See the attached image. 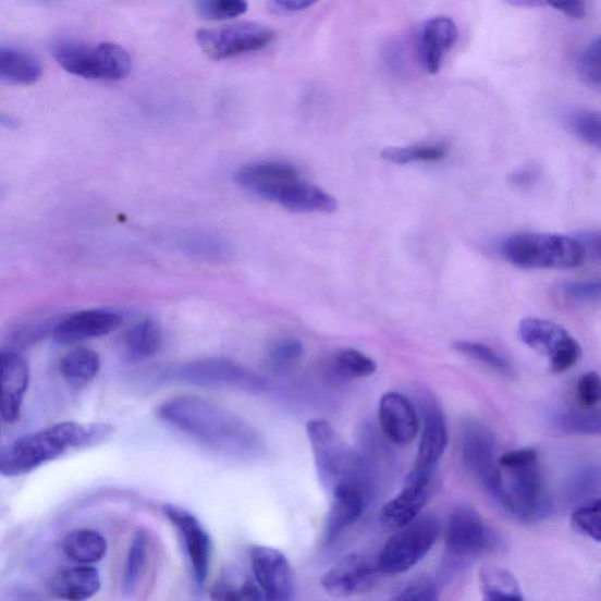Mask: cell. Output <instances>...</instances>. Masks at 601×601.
<instances>
[{
	"label": "cell",
	"mask_w": 601,
	"mask_h": 601,
	"mask_svg": "<svg viewBox=\"0 0 601 601\" xmlns=\"http://www.w3.org/2000/svg\"><path fill=\"white\" fill-rule=\"evenodd\" d=\"M501 469L502 489L498 504L523 522H536L549 515L551 503L539 463Z\"/></svg>",
	"instance_id": "obj_6"
},
{
	"label": "cell",
	"mask_w": 601,
	"mask_h": 601,
	"mask_svg": "<svg viewBox=\"0 0 601 601\" xmlns=\"http://www.w3.org/2000/svg\"><path fill=\"white\" fill-rule=\"evenodd\" d=\"M538 451L533 447H519L506 451L500 458L499 465L502 469L523 467L538 462Z\"/></svg>",
	"instance_id": "obj_45"
},
{
	"label": "cell",
	"mask_w": 601,
	"mask_h": 601,
	"mask_svg": "<svg viewBox=\"0 0 601 601\" xmlns=\"http://www.w3.org/2000/svg\"><path fill=\"white\" fill-rule=\"evenodd\" d=\"M100 356L97 352L79 347L71 351L60 363V372L68 383L75 388L91 382L100 371Z\"/></svg>",
	"instance_id": "obj_29"
},
{
	"label": "cell",
	"mask_w": 601,
	"mask_h": 601,
	"mask_svg": "<svg viewBox=\"0 0 601 601\" xmlns=\"http://www.w3.org/2000/svg\"><path fill=\"white\" fill-rule=\"evenodd\" d=\"M113 433L114 428L108 424L62 422L23 436L0 453V474L17 477L33 473L64 455L69 449L100 444Z\"/></svg>",
	"instance_id": "obj_2"
},
{
	"label": "cell",
	"mask_w": 601,
	"mask_h": 601,
	"mask_svg": "<svg viewBox=\"0 0 601 601\" xmlns=\"http://www.w3.org/2000/svg\"><path fill=\"white\" fill-rule=\"evenodd\" d=\"M600 378L597 371L581 376L577 383V400L581 409L593 410L600 403Z\"/></svg>",
	"instance_id": "obj_43"
},
{
	"label": "cell",
	"mask_w": 601,
	"mask_h": 601,
	"mask_svg": "<svg viewBox=\"0 0 601 601\" xmlns=\"http://www.w3.org/2000/svg\"><path fill=\"white\" fill-rule=\"evenodd\" d=\"M305 348L295 338H282L269 345L267 360L270 369L280 375H290L303 363Z\"/></svg>",
	"instance_id": "obj_32"
},
{
	"label": "cell",
	"mask_w": 601,
	"mask_h": 601,
	"mask_svg": "<svg viewBox=\"0 0 601 601\" xmlns=\"http://www.w3.org/2000/svg\"><path fill=\"white\" fill-rule=\"evenodd\" d=\"M563 295L579 304H598L601 298L599 281H567L562 285Z\"/></svg>",
	"instance_id": "obj_42"
},
{
	"label": "cell",
	"mask_w": 601,
	"mask_h": 601,
	"mask_svg": "<svg viewBox=\"0 0 601 601\" xmlns=\"http://www.w3.org/2000/svg\"><path fill=\"white\" fill-rule=\"evenodd\" d=\"M445 156L446 149L441 145L388 147L381 154L383 160L396 164L436 162L442 160Z\"/></svg>",
	"instance_id": "obj_34"
},
{
	"label": "cell",
	"mask_w": 601,
	"mask_h": 601,
	"mask_svg": "<svg viewBox=\"0 0 601 601\" xmlns=\"http://www.w3.org/2000/svg\"><path fill=\"white\" fill-rule=\"evenodd\" d=\"M174 378L183 383L210 388H229L262 392L267 382L257 373L225 358L193 360L175 371Z\"/></svg>",
	"instance_id": "obj_14"
},
{
	"label": "cell",
	"mask_w": 601,
	"mask_h": 601,
	"mask_svg": "<svg viewBox=\"0 0 601 601\" xmlns=\"http://www.w3.org/2000/svg\"><path fill=\"white\" fill-rule=\"evenodd\" d=\"M416 395L424 429L414 468L436 470L449 443L446 418L439 400L429 390H419Z\"/></svg>",
	"instance_id": "obj_15"
},
{
	"label": "cell",
	"mask_w": 601,
	"mask_h": 601,
	"mask_svg": "<svg viewBox=\"0 0 601 601\" xmlns=\"http://www.w3.org/2000/svg\"><path fill=\"white\" fill-rule=\"evenodd\" d=\"M440 598L439 585L430 578H420L394 596L397 601H432Z\"/></svg>",
	"instance_id": "obj_44"
},
{
	"label": "cell",
	"mask_w": 601,
	"mask_h": 601,
	"mask_svg": "<svg viewBox=\"0 0 601 601\" xmlns=\"http://www.w3.org/2000/svg\"><path fill=\"white\" fill-rule=\"evenodd\" d=\"M101 586L99 571L78 566L58 573L51 580V590L60 599L82 601L96 596Z\"/></svg>",
	"instance_id": "obj_24"
},
{
	"label": "cell",
	"mask_w": 601,
	"mask_h": 601,
	"mask_svg": "<svg viewBox=\"0 0 601 601\" xmlns=\"http://www.w3.org/2000/svg\"><path fill=\"white\" fill-rule=\"evenodd\" d=\"M122 315L111 310L91 309L71 315L56 324L52 336L56 343L69 345L107 336L123 324Z\"/></svg>",
	"instance_id": "obj_21"
},
{
	"label": "cell",
	"mask_w": 601,
	"mask_h": 601,
	"mask_svg": "<svg viewBox=\"0 0 601 601\" xmlns=\"http://www.w3.org/2000/svg\"><path fill=\"white\" fill-rule=\"evenodd\" d=\"M461 455L464 467L479 480L492 500H498L502 489V476L498 439L492 429L478 419L464 420L461 430Z\"/></svg>",
	"instance_id": "obj_8"
},
{
	"label": "cell",
	"mask_w": 601,
	"mask_h": 601,
	"mask_svg": "<svg viewBox=\"0 0 601 601\" xmlns=\"http://www.w3.org/2000/svg\"><path fill=\"white\" fill-rule=\"evenodd\" d=\"M444 536L449 562L461 566L495 544L493 531L477 511L468 505L453 510L447 518Z\"/></svg>",
	"instance_id": "obj_12"
},
{
	"label": "cell",
	"mask_w": 601,
	"mask_h": 601,
	"mask_svg": "<svg viewBox=\"0 0 601 601\" xmlns=\"http://www.w3.org/2000/svg\"><path fill=\"white\" fill-rule=\"evenodd\" d=\"M501 253L507 262L520 268L573 269L586 259L577 237L550 233L511 235Z\"/></svg>",
	"instance_id": "obj_4"
},
{
	"label": "cell",
	"mask_w": 601,
	"mask_h": 601,
	"mask_svg": "<svg viewBox=\"0 0 601 601\" xmlns=\"http://www.w3.org/2000/svg\"><path fill=\"white\" fill-rule=\"evenodd\" d=\"M454 349L476 360V363L482 364L495 372L506 376V378H511V376L515 375L513 365H511L504 356L485 343L457 341L454 342Z\"/></svg>",
	"instance_id": "obj_33"
},
{
	"label": "cell",
	"mask_w": 601,
	"mask_h": 601,
	"mask_svg": "<svg viewBox=\"0 0 601 601\" xmlns=\"http://www.w3.org/2000/svg\"><path fill=\"white\" fill-rule=\"evenodd\" d=\"M479 585L487 601L524 600L517 579L505 568L491 565L480 568Z\"/></svg>",
	"instance_id": "obj_27"
},
{
	"label": "cell",
	"mask_w": 601,
	"mask_h": 601,
	"mask_svg": "<svg viewBox=\"0 0 601 601\" xmlns=\"http://www.w3.org/2000/svg\"><path fill=\"white\" fill-rule=\"evenodd\" d=\"M380 577L378 564L364 554H348L328 569L321 579L323 590L336 598L370 591Z\"/></svg>",
	"instance_id": "obj_18"
},
{
	"label": "cell",
	"mask_w": 601,
	"mask_h": 601,
	"mask_svg": "<svg viewBox=\"0 0 601 601\" xmlns=\"http://www.w3.org/2000/svg\"><path fill=\"white\" fill-rule=\"evenodd\" d=\"M520 340L549 358L552 373H562L578 364L580 344L562 326L542 319H524L518 327Z\"/></svg>",
	"instance_id": "obj_13"
},
{
	"label": "cell",
	"mask_w": 601,
	"mask_h": 601,
	"mask_svg": "<svg viewBox=\"0 0 601 601\" xmlns=\"http://www.w3.org/2000/svg\"><path fill=\"white\" fill-rule=\"evenodd\" d=\"M334 365L340 375L349 379H365L378 370L375 360L356 349H343L334 359Z\"/></svg>",
	"instance_id": "obj_35"
},
{
	"label": "cell",
	"mask_w": 601,
	"mask_h": 601,
	"mask_svg": "<svg viewBox=\"0 0 601 601\" xmlns=\"http://www.w3.org/2000/svg\"><path fill=\"white\" fill-rule=\"evenodd\" d=\"M458 39V27L449 17H434L420 28L417 41L419 62L430 74H438L445 56Z\"/></svg>",
	"instance_id": "obj_23"
},
{
	"label": "cell",
	"mask_w": 601,
	"mask_h": 601,
	"mask_svg": "<svg viewBox=\"0 0 601 601\" xmlns=\"http://www.w3.org/2000/svg\"><path fill=\"white\" fill-rule=\"evenodd\" d=\"M273 2L284 11H303L318 3L319 0H273Z\"/></svg>",
	"instance_id": "obj_49"
},
{
	"label": "cell",
	"mask_w": 601,
	"mask_h": 601,
	"mask_svg": "<svg viewBox=\"0 0 601 601\" xmlns=\"http://www.w3.org/2000/svg\"><path fill=\"white\" fill-rule=\"evenodd\" d=\"M307 434L321 483L330 491L363 458L343 442L335 428L326 419L309 420Z\"/></svg>",
	"instance_id": "obj_11"
},
{
	"label": "cell",
	"mask_w": 601,
	"mask_h": 601,
	"mask_svg": "<svg viewBox=\"0 0 601 601\" xmlns=\"http://www.w3.org/2000/svg\"><path fill=\"white\" fill-rule=\"evenodd\" d=\"M573 525L580 533L601 542V502L599 499L582 504L573 514Z\"/></svg>",
	"instance_id": "obj_40"
},
{
	"label": "cell",
	"mask_w": 601,
	"mask_h": 601,
	"mask_svg": "<svg viewBox=\"0 0 601 601\" xmlns=\"http://www.w3.org/2000/svg\"><path fill=\"white\" fill-rule=\"evenodd\" d=\"M170 242L175 248L194 258L220 261L231 257L232 247L228 240L208 232H179Z\"/></svg>",
	"instance_id": "obj_25"
},
{
	"label": "cell",
	"mask_w": 601,
	"mask_h": 601,
	"mask_svg": "<svg viewBox=\"0 0 601 601\" xmlns=\"http://www.w3.org/2000/svg\"><path fill=\"white\" fill-rule=\"evenodd\" d=\"M235 182L257 197L278 204L294 213L329 214L336 212L339 208L333 195L305 182L290 163H248L235 173Z\"/></svg>",
	"instance_id": "obj_3"
},
{
	"label": "cell",
	"mask_w": 601,
	"mask_h": 601,
	"mask_svg": "<svg viewBox=\"0 0 601 601\" xmlns=\"http://www.w3.org/2000/svg\"><path fill=\"white\" fill-rule=\"evenodd\" d=\"M250 563L255 580L267 600L289 601L293 599L295 579L293 568L285 555L273 548L254 547Z\"/></svg>",
	"instance_id": "obj_17"
},
{
	"label": "cell",
	"mask_w": 601,
	"mask_h": 601,
	"mask_svg": "<svg viewBox=\"0 0 601 601\" xmlns=\"http://www.w3.org/2000/svg\"><path fill=\"white\" fill-rule=\"evenodd\" d=\"M379 420L387 439L395 445H408L417 436L419 419L415 405L397 392H389L381 397Z\"/></svg>",
	"instance_id": "obj_22"
},
{
	"label": "cell",
	"mask_w": 601,
	"mask_h": 601,
	"mask_svg": "<svg viewBox=\"0 0 601 601\" xmlns=\"http://www.w3.org/2000/svg\"><path fill=\"white\" fill-rule=\"evenodd\" d=\"M41 75L42 66L35 56L17 49L0 48V82L33 85Z\"/></svg>",
	"instance_id": "obj_26"
},
{
	"label": "cell",
	"mask_w": 601,
	"mask_h": 601,
	"mask_svg": "<svg viewBox=\"0 0 601 601\" xmlns=\"http://www.w3.org/2000/svg\"><path fill=\"white\" fill-rule=\"evenodd\" d=\"M200 16L209 21L234 20L248 11L247 0H197Z\"/></svg>",
	"instance_id": "obj_39"
},
{
	"label": "cell",
	"mask_w": 601,
	"mask_h": 601,
	"mask_svg": "<svg viewBox=\"0 0 601 601\" xmlns=\"http://www.w3.org/2000/svg\"><path fill=\"white\" fill-rule=\"evenodd\" d=\"M330 491L333 493V505L326 522L327 543L335 542L365 514L371 492V478L365 461Z\"/></svg>",
	"instance_id": "obj_9"
},
{
	"label": "cell",
	"mask_w": 601,
	"mask_h": 601,
	"mask_svg": "<svg viewBox=\"0 0 601 601\" xmlns=\"http://www.w3.org/2000/svg\"><path fill=\"white\" fill-rule=\"evenodd\" d=\"M567 125L584 143L600 148L601 116L599 112L582 110L567 116Z\"/></svg>",
	"instance_id": "obj_38"
},
{
	"label": "cell",
	"mask_w": 601,
	"mask_h": 601,
	"mask_svg": "<svg viewBox=\"0 0 601 601\" xmlns=\"http://www.w3.org/2000/svg\"><path fill=\"white\" fill-rule=\"evenodd\" d=\"M555 422L563 431L574 434H599L601 429L598 409L565 412L557 416Z\"/></svg>",
	"instance_id": "obj_37"
},
{
	"label": "cell",
	"mask_w": 601,
	"mask_h": 601,
	"mask_svg": "<svg viewBox=\"0 0 601 601\" xmlns=\"http://www.w3.org/2000/svg\"><path fill=\"white\" fill-rule=\"evenodd\" d=\"M212 598L218 600H263L258 584L248 578L225 577L216 584Z\"/></svg>",
	"instance_id": "obj_36"
},
{
	"label": "cell",
	"mask_w": 601,
	"mask_h": 601,
	"mask_svg": "<svg viewBox=\"0 0 601 601\" xmlns=\"http://www.w3.org/2000/svg\"><path fill=\"white\" fill-rule=\"evenodd\" d=\"M0 126L8 128H16L20 126V122L16 118L0 113Z\"/></svg>",
	"instance_id": "obj_50"
},
{
	"label": "cell",
	"mask_w": 601,
	"mask_h": 601,
	"mask_svg": "<svg viewBox=\"0 0 601 601\" xmlns=\"http://www.w3.org/2000/svg\"><path fill=\"white\" fill-rule=\"evenodd\" d=\"M275 37L274 29L263 24L240 22L200 29L197 41L207 57L223 60L263 50Z\"/></svg>",
	"instance_id": "obj_10"
},
{
	"label": "cell",
	"mask_w": 601,
	"mask_h": 601,
	"mask_svg": "<svg viewBox=\"0 0 601 601\" xmlns=\"http://www.w3.org/2000/svg\"><path fill=\"white\" fill-rule=\"evenodd\" d=\"M434 471L413 469L402 491L382 510V518L387 524L403 528L422 514L432 492Z\"/></svg>",
	"instance_id": "obj_19"
},
{
	"label": "cell",
	"mask_w": 601,
	"mask_h": 601,
	"mask_svg": "<svg viewBox=\"0 0 601 601\" xmlns=\"http://www.w3.org/2000/svg\"><path fill=\"white\" fill-rule=\"evenodd\" d=\"M158 415L163 422L219 454L249 459L265 453V441L258 430L204 398L173 397L160 405Z\"/></svg>",
	"instance_id": "obj_1"
},
{
	"label": "cell",
	"mask_w": 601,
	"mask_h": 601,
	"mask_svg": "<svg viewBox=\"0 0 601 601\" xmlns=\"http://www.w3.org/2000/svg\"><path fill=\"white\" fill-rule=\"evenodd\" d=\"M161 344V329L152 320H144L133 326L126 336V347L130 355L138 359L157 355Z\"/></svg>",
	"instance_id": "obj_31"
},
{
	"label": "cell",
	"mask_w": 601,
	"mask_h": 601,
	"mask_svg": "<svg viewBox=\"0 0 601 601\" xmlns=\"http://www.w3.org/2000/svg\"><path fill=\"white\" fill-rule=\"evenodd\" d=\"M149 538L146 531L139 530L134 535L124 569L123 591L130 596L138 589L148 562Z\"/></svg>",
	"instance_id": "obj_30"
},
{
	"label": "cell",
	"mask_w": 601,
	"mask_h": 601,
	"mask_svg": "<svg viewBox=\"0 0 601 601\" xmlns=\"http://www.w3.org/2000/svg\"><path fill=\"white\" fill-rule=\"evenodd\" d=\"M162 511L184 539L195 584L204 586L212 561V539L201 522L186 508L167 504Z\"/></svg>",
	"instance_id": "obj_16"
},
{
	"label": "cell",
	"mask_w": 601,
	"mask_h": 601,
	"mask_svg": "<svg viewBox=\"0 0 601 601\" xmlns=\"http://www.w3.org/2000/svg\"><path fill=\"white\" fill-rule=\"evenodd\" d=\"M577 72L581 82L591 88L600 89V40L597 38L580 53Z\"/></svg>",
	"instance_id": "obj_41"
},
{
	"label": "cell",
	"mask_w": 601,
	"mask_h": 601,
	"mask_svg": "<svg viewBox=\"0 0 601 601\" xmlns=\"http://www.w3.org/2000/svg\"><path fill=\"white\" fill-rule=\"evenodd\" d=\"M581 244L585 257L594 261L600 260V234L599 232L584 231L576 236Z\"/></svg>",
	"instance_id": "obj_47"
},
{
	"label": "cell",
	"mask_w": 601,
	"mask_h": 601,
	"mask_svg": "<svg viewBox=\"0 0 601 601\" xmlns=\"http://www.w3.org/2000/svg\"><path fill=\"white\" fill-rule=\"evenodd\" d=\"M539 176L535 168H523L510 175V183L519 189H529L538 183Z\"/></svg>",
	"instance_id": "obj_48"
},
{
	"label": "cell",
	"mask_w": 601,
	"mask_h": 601,
	"mask_svg": "<svg viewBox=\"0 0 601 601\" xmlns=\"http://www.w3.org/2000/svg\"><path fill=\"white\" fill-rule=\"evenodd\" d=\"M52 53L66 72L89 81L118 82L128 77L132 71L130 53L113 42L88 47L78 41L62 40L53 45Z\"/></svg>",
	"instance_id": "obj_5"
},
{
	"label": "cell",
	"mask_w": 601,
	"mask_h": 601,
	"mask_svg": "<svg viewBox=\"0 0 601 601\" xmlns=\"http://www.w3.org/2000/svg\"><path fill=\"white\" fill-rule=\"evenodd\" d=\"M29 382L27 359L19 352H0V419L14 424L21 416Z\"/></svg>",
	"instance_id": "obj_20"
},
{
	"label": "cell",
	"mask_w": 601,
	"mask_h": 601,
	"mask_svg": "<svg viewBox=\"0 0 601 601\" xmlns=\"http://www.w3.org/2000/svg\"><path fill=\"white\" fill-rule=\"evenodd\" d=\"M388 540L380 552L378 566L384 575H400L415 567L433 548L441 525L433 515H419Z\"/></svg>",
	"instance_id": "obj_7"
},
{
	"label": "cell",
	"mask_w": 601,
	"mask_h": 601,
	"mask_svg": "<svg viewBox=\"0 0 601 601\" xmlns=\"http://www.w3.org/2000/svg\"><path fill=\"white\" fill-rule=\"evenodd\" d=\"M64 553L79 564L100 562L108 552V542L102 535L94 530L73 531L64 540Z\"/></svg>",
	"instance_id": "obj_28"
},
{
	"label": "cell",
	"mask_w": 601,
	"mask_h": 601,
	"mask_svg": "<svg viewBox=\"0 0 601 601\" xmlns=\"http://www.w3.org/2000/svg\"><path fill=\"white\" fill-rule=\"evenodd\" d=\"M548 7L564 13L571 20H582L586 14V0H548Z\"/></svg>",
	"instance_id": "obj_46"
}]
</instances>
